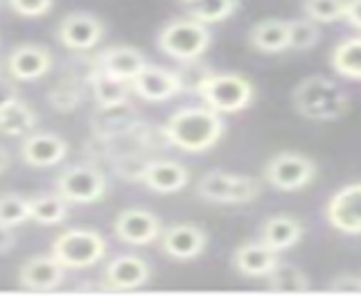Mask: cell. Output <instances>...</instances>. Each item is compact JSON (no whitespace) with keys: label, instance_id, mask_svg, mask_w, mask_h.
I'll list each match as a JSON object with an SVG mask.
<instances>
[{"label":"cell","instance_id":"obj_1","mask_svg":"<svg viewBox=\"0 0 361 300\" xmlns=\"http://www.w3.org/2000/svg\"><path fill=\"white\" fill-rule=\"evenodd\" d=\"M224 120L221 113L208 106H185L169 115L167 125L163 127L165 138L172 147L180 151L199 154L208 151L224 136Z\"/></svg>","mask_w":361,"mask_h":300},{"label":"cell","instance_id":"obj_2","mask_svg":"<svg viewBox=\"0 0 361 300\" xmlns=\"http://www.w3.org/2000/svg\"><path fill=\"white\" fill-rule=\"evenodd\" d=\"M291 99L302 118L321 122L341 118L350 106L348 93L323 75H312L307 80H302L293 88Z\"/></svg>","mask_w":361,"mask_h":300},{"label":"cell","instance_id":"obj_3","mask_svg":"<svg viewBox=\"0 0 361 300\" xmlns=\"http://www.w3.org/2000/svg\"><path fill=\"white\" fill-rule=\"evenodd\" d=\"M208 108L217 113H240L253 102V84L235 73H206L192 86Z\"/></svg>","mask_w":361,"mask_h":300},{"label":"cell","instance_id":"obj_4","mask_svg":"<svg viewBox=\"0 0 361 300\" xmlns=\"http://www.w3.org/2000/svg\"><path fill=\"white\" fill-rule=\"evenodd\" d=\"M210 41L212 35L208 25L199 23L195 18L172 20V23H167L161 30V35L156 39L158 50L178 63L199 61V57H203L206 50L210 48Z\"/></svg>","mask_w":361,"mask_h":300},{"label":"cell","instance_id":"obj_5","mask_svg":"<svg viewBox=\"0 0 361 300\" xmlns=\"http://www.w3.org/2000/svg\"><path fill=\"white\" fill-rule=\"evenodd\" d=\"M106 251H109V244L97 230L73 228V230L61 232V235L52 242L50 255L63 266V269L82 271L104 260Z\"/></svg>","mask_w":361,"mask_h":300},{"label":"cell","instance_id":"obj_6","mask_svg":"<svg viewBox=\"0 0 361 300\" xmlns=\"http://www.w3.org/2000/svg\"><path fill=\"white\" fill-rule=\"evenodd\" d=\"M316 172H319V165L300 151H280L264 165L267 183L280 192L302 190L316 179Z\"/></svg>","mask_w":361,"mask_h":300},{"label":"cell","instance_id":"obj_7","mask_svg":"<svg viewBox=\"0 0 361 300\" xmlns=\"http://www.w3.org/2000/svg\"><path fill=\"white\" fill-rule=\"evenodd\" d=\"M197 194L210 204H248L257 199L259 183L251 176L214 170L199 181Z\"/></svg>","mask_w":361,"mask_h":300},{"label":"cell","instance_id":"obj_8","mask_svg":"<svg viewBox=\"0 0 361 300\" xmlns=\"http://www.w3.org/2000/svg\"><path fill=\"white\" fill-rule=\"evenodd\" d=\"M106 192V176L95 165L79 163L56 176V194L68 204H95Z\"/></svg>","mask_w":361,"mask_h":300},{"label":"cell","instance_id":"obj_9","mask_svg":"<svg viewBox=\"0 0 361 300\" xmlns=\"http://www.w3.org/2000/svg\"><path fill=\"white\" fill-rule=\"evenodd\" d=\"M129 86L140 99L152 102V104L167 102V99H172L178 93L185 91V84L180 80L178 73L161 68V65H154V63H147L145 68L129 82Z\"/></svg>","mask_w":361,"mask_h":300},{"label":"cell","instance_id":"obj_10","mask_svg":"<svg viewBox=\"0 0 361 300\" xmlns=\"http://www.w3.org/2000/svg\"><path fill=\"white\" fill-rule=\"evenodd\" d=\"M161 230V219L147 208H127L113 221L116 237L129 246H147L158 239Z\"/></svg>","mask_w":361,"mask_h":300},{"label":"cell","instance_id":"obj_11","mask_svg":"<svg viewBox=\"0 0 361 300\" xmlns=\"http://www.w3.org/2000/svg\"><path fill=\"white\" fill-rule=\"evenodd\" d=\"M104 37V23L86 12H73L66 18H61L59 27H56V39L63 48L75 52L93 50Z\"/></svg>","mask_w":361,"mask_h":300},{"label":"cell","instance_id":"obj_12","mask_svg":"<svg viewBox=\"0 0 361 300\" xmlns=\"http://www.w3.org/2000/svg\"><path fill=\"white\" fill-rule=\"evenodd\" d=\"M161 249L174 260H195L206 251L208 235L197 224H172L161 230Z\"/></svg>","mask_w":361,"mask_h":300},{"label":"cell","instance_id":"obj_13","mask_svg":"<svg viewBox=\"0 0 361 300\" xmlns=\"http://www.w3.org/2000/svg\"><path fill=\"white\" fill-rule=\"evenodd\" d=\"M52 68V52L39 43H20L7 57L9 77L16 82H34Z\"/></svg>","mask_w":361,"mask_h":300},{"label":"cell","instance_id":"obj_14","mask_svg":"<svg viewBox=\"0 0 361 300\" xmlns=\"http://www.w3.org/2000/svg\"><path fill=\"white\" fill-rule=\"evenodd\" d=\"M359 196H361V185L350 183L341 187L334 196L327 201L325 217L330 221V226L343 235H359L361 232V217H359Z\"/></svg>","mask_w":361,"mask_h":300},{"label":"cell","instance_id":"obj_15","mask_svg":"<svg viewBox=\"0 0 361 300\" xmlns=\"http://www.w3.org/2000/svg\"><path fill=\"white\" fill-rule=\"evenodd\" d=\"M149 264L138 255H118L104 269V287L111 292H131L149 282Z\"/></svg>","mask_w":361,"mask_h":300},{"label":"cell","instance_id":"obj_16","mask_svg":"<svg viewBox=\"0 0 361 300\" xmlns=\"http://www.w3.org/2000/svg\"><path fill=\"white\" fill-rule=\"evenodd\" d=\"M68 154V142L56 133H27L20 142V158L32 168H52L59 165Z\"/></svg>","mask_w":361,"mask_h":300},{"label":"cell","instance_id":"obj_17","mask_svg":"<svg viewBox=\"0 0 361 300\" xmlns=\"http://www.w3.org/2000/svg\"><path fill=\"white\" fill-rule=\"evenodd\" d=\"M66 277V269L52 255H37L30 258L18 271V285L30 292H52L59 289Z\"/></svg>","mask_w":361,"mask_h":300},{"label":"cell","instance_id":"obj_18","mask_svg":"<svg viewBox=\"0 0 361 300\" xmlns=\"http://www.w3.org/2000/svg\"><path fill=\"white\" fill-rule=\"evenodd\" d=\"M140 125L138 108L131 106V102L113 104V106H97V113L93 115V133L97 138H116L131 133Z\"/></svg>","mask_w":361,"mask_h":300},{"label":"cell","instance_id":"obj_19","mask_svg":"<svg viewBox=\"0 0 361 300\" xmlns=\"http://www.w3.org/2000/svg\"><path fill=\"white\" fill-rule=\"evenodd\" d=\"M140 183L158 194H174L180 192L190 183V170L176 161H149L145 168Z\"/></svg>","mask_w":361,"mask_h":300},{"label":"cell","instance_id":"obj_20","mask_svg":"<svg viewBox=\"0 0 361 300\" xmlns=\"http://www.w3.org/2000/svg\"><path fill=\"white\" fill-rule=\"evenodd\" d=\"M145 65H147L145 54L131 46L106 48L104 52H99V57L95 59L97 70L116 77V80H122V82H131Z\"/></svg>","mask_w":361,"mask_h":300},{"label":"cell","instance_id":"obj_21","mask_svg":"<svg viewBox=\"0 0 361 300\" xmlns=\"http://www.w3.org/2000/svg\"><path fill=\"white\" fill-rule=\"evenodd\" d=\"M305 235V226L296 217L291 215H276V217H269L262 230H259V242L269 246L271 251H289L293 249L296 244L302 239Z\"/></svg>","mask_w":361,"mask_h":300},{"label":"cell","instance_id":"obj_22","mask_svg":"<svg viewBox=\"0 0 361 300\" xmlns=\"http://www.w3.org/2000/svg\"><path fill=\"white\" fill-rule=\"evenodd\" d=\"M278 253L264 246L262 242H246L233 253V264L242 275L262 277L278 264Z\"/></svg>","mask_w":361,"mask_h":300},{"label":"cell","instance_id":"obj_23","mask_svg":"<svg viewBox=\"0 0 361 300\" xmlns=\"http://www.w3.org/2000/svg\"><path fill=\"white\" fill-rule=\"evenodd\" d=\"M248 41L259 52L278 54L287 50V20L282 18H264L255 23L248 32Z\"/></svg>","mask_w":361,"mask_h":300},{"label":"cell","instance_id":"obj_24","mask_svg":"<svg viewBox=\"0 0 361 300\" xmlns=\"http://www.w3.org/2000/svg\"><path fill=\"white\" fill-rule=\"evenodd\" d=\"M37 122H39L37 113H34L25 102H20V97H18L14 102H9L7 106L0 108V136L23 138L34 131Z\"/></svg>","mask_w":361,"mask_h":300},{"label":"cell","instance_id":"obj_25","mask_svg":"<svg viewBox=\"0 0 361 300\" xmlns=\"http://www.w3.org/2000/svg\"><path fill=\"white\" fill-rule=\"evenodd\" d=\"M88 84H90V91H93L97 106L122 104V102H127L129 93H131L129 82L116 80V77L97 70L95 65H93V70H90V75H88Z\"/></svg>","mask_w":361,"mask_h":300},{"label":"cell","instance_id":"obj_26","mask_svg":"<svg viewBox=\"0 0 361 300\" xmlns=\"http://www.w3.org/2000/svg\"><path fill=\"white\" fill-rule=\"evenodd\" d=\"M264 277H267V287L271 289V292L300 294V292H310L312 289L307 273H302L298 266L285 264V262H278Z\"/></svg>","mask_w":361,"mask_h":300},{"label":"cell","instance_id":"obj_27","mask_svg":"<svg viewBox=\"0 0 361 300\" xmlns=\"http://www.w3.org/2000/svg\"><path fill=\"white\" fill-rule=\"evenodd\" d=\"M359 54H361V39L353 37L341 41L330 54V65L336 75H341L343 80L359 82L361 77V65H359Z\"/></svg>","mask_w":361,"mask_h":300},{"label":"cell","instance_id":"obj_28","mask_svg":"<svg viewBox=\"0 0 361 300\" xmlns=\"http://www.w3.org/2000/svg\"><path fill=\"white\" fill-rule=\"evenodd\" d=\"M68 217V201L59 194H39L30 199V219L43 226H56Z\"/></svg>","mask_w":361,"mask_h":300},{"label":"cell","instance_id":"obj_29","mask_svg":"<svg viewBox=\"0 0 361 300\" xmlns=\"http://www.w3.org/2000/svg\"><path fill=\"white\" fill-rule=\"evenodd\" d=\"M237 7H240V0H192V3H188V12L190 18L199 20L203 25H210L231 18Z\"/></svg>","mask_w":361,"mask_h":300},{"label":"cell","instance_id":"obj_30","mask_svg":"<svg viewBox=\"0 0 361 300\" xmlns=\"http://www.w3.org/2000/svg\"><path fill=\"white\" fill-rule=\"evenodd\" d=\"M321 41L319 25L310 18H296L287 20V50H312Z\"/></svg>","mask_w":361,"mask_h":300},{"label":"cell","instance_id":"obj_31","mask_svg":"<svg viewBox=\"0 0 361 300\" xmlns=\"http://www.w3.org/2000/svg\"><path fill=\"white\" fill-rule=\"evenodd\" d=\"M30 219V199L7 192L0 194V224L16 228L20 224H25Z\"/></svg>","mask_w":361,"mask_h":300},{"label":"cell","instance_id":"obj_32","mask_svg":"<svg viewBox=\"0 0 361 300\" xmlns=\"http://www.w3.org/2000/svg\"><path fill=\"white\" fill-rule=\"evenodd\" d=\"M152 158H147L140 149L135 151H124V154H118V156H113V170L118 172L120 179L124 181H140L142 174H145V168L147 163Z\"/></svg>","mask_w":361,"mask_h":300},{"label":"cell","instance_id":"obj_33","mask_svg":"<svg viewBox=\"0 0 361 300\" xmlns=\"http://www.w3.org/2000/svg\"><path fill=\"white\" fill-rule=\"evenodd\" d=\"M345 0H305L302 12L314 23H334L341 18Z\"/></svg>","mask_w":361,"mask_h":300},{"label":"cell","instance_id":"obj_34","mask_svg":"<svg viewBox=\"0 0 361 300\" xmlns=\"http://www.w3.org/2000/svg\"><path fill=\"white\" fill-rule=\"evenodd\" d=\"M48 99L56 111H73L79 104V99H82V93H79V88L75 84L61 82L48 93Z\"/></svg>","mask_w":361,"mask_h":300},{"label":"cell","instance_id":"obj_35","mask_svg":"<svg viewBox=\"0 0 361 300\" xmlns=\"http://www.w3.org/2000/svg\"><path fill=\"white\" fill-rule=\"evenodd\" d=\"M11 12L25 18H39L45 16L52 9V0H7Z\"/></svg>","mask_w":361,"mask_h":300},{"label":"cell","instance_id":"obj_36","mask_svg":"<svg viewBox=\"0 0 361 300\" xmlns=\"http://www.w3.org/2000/svg\"><path fill=\"white\" fill-rule=\"evenodd\" d=\"M327 292L334 294H359L361 292V280L357 275H338L330 282Z\"/></svg>","mask_w":361,"mask_h":300},{"label":"cell","instance_id":"obj_37","mask_svg":"<svg viewBox=\"0 0 361 300\" xmlns=\"http://www.w3.org/2000/svg\"><path fill=\"white\" fill-rule=\"evenodd\" d=\"M18 99V86H16V80H11V77H3L0 75V108L7 106L9 102H14Z\"/></svg>","mask_w":361,"mask_h":300},{"label":"cell","instance_id":"obj_38","mask_svg":"<svg viewBox=\"0 0 361 300\" xmlns=\"http://www.w3.org/2000/svg\"><path fill=\"white\" fill-rule=\"evenodd\" d=\"M359 0H345V7H343V14H341V18L345 20V23L350 25V27H359Z\"/></svg>","mask_w":361,"mask_h":300},{"label":"cell","instance_id":"obj_39","mask_svg":"<svg viewBox=\"0 0 361 300\" xmlns=\"http://www.w3.org/2000/svg\"><path fill=\"white\" fill-rule=\"evenodd\" d=\"M14 244H16L14 228H9V226H3V224H0V255H3V253H9L11 249H14Z\"/></svg>","mask_w":361,"mask_h":300},{"label":"cell","instance_id":"obj_40","mask_svg":"<svg viewBox=\"0 0 361 300\" xmlns=\"http://www.w3.org/2000/svg\"><path fill=\"white\" fill-rule=\"evenodd\" d=\"M9 165H11V154L7 151V147L0 144V174H5L9 170Z\"/></svg>","mask_w":361,"mask_h":300},{"label":"cell","instance_id":"obj_41","mask_svg":"<svg viewBox=\"0 0 361 300\" xmlns=\"http://www.w3.org/2000/svg\"><path fill=\"white\" fill-rule=\"evenodd\" d=\"M183 3H185V5H188V3H192V0H183Z\"/></svg>","mask_w":361,"mask_h":300},{"label":"cell","instance_id":"obj_42","mask_svg":"<svg viewBox=\"0 0 361 300\" xmlns=\"http://www.w3.org/2000/svg\"><path fill=\"white\" fill-rule=\"evenodd\" d=\"M0 75H3V68H0Z\"/></svg>","mask_w":361,"mask_h":300}]
</instances>
